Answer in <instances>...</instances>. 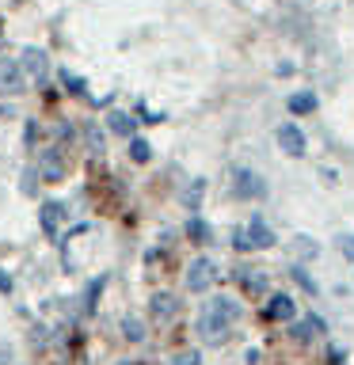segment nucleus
I'll return each mask as SVG.
<instances>
[{
    "instance_id": "f257e3e1",
    "label": "nucleus",
    "mask_w": 354,
    "mask_h": 365,
    "mask_svg": "<svg viewBox=\"0 0 354 365\" xmlns=\"http://www.w3.org/2000/svg\"><path fill=\"white\" fill-rule=\"evenodd\" d=\"M233 244H236L240 251H251V247L263 251V247H274V232H270V228H267V225H263L259 217H256L251 225L236 228V240H233Z\"/></svg>"
},
{
    "instance_id": "f03ea898",
    "label": "nucleus",
    "mask_w": 354,
    "mask_h": 365,
    "mask_svg": "<svg viewBox=\"0 0 354 365\" xmlns=\"http://www.w3.org/2000/svg\"><path fill=\"white\" fill-rule=\"evenodd\" d=\"M27 91V76L16 57H0V96H23Z\"/></svg>"
},
{
    "instance_id": "7ed1b4c3",
    "label": "nucleus",
    "mask_w": 354,
    "mask_h": 365,
    "mask_svg": "<svg viewBox=\"0 0 354 365\" xmlns=\"http://www.w3.org/2000/svg\"><path fill=\"white\" fill-rule=\"evenodd\" d=\"M217 282V267H213V259H191V267H187V289L191 293H206L210 285Z\"/></svg>"
},
{
    "instance_id": "20e7f679",
    "label": "nucleus",
    "mask_w": 354,
    "mask_h": 365,
    "mask_svg": "<svg viewBox=\"0 0 354 365\" xmlns=\"http://www.w3.org/2000/svg\"><path fill=\"white\" fill-rule=\"evenodd\" d=\"M236 198H244V202H251V198H267V182H263V175L259 171H251V168H240L236 171Z\"/></svg>"
},
{
    "instance_id": "39448f33",
    "label": "nucleus",
    "mask_w": 354,
    "mask_h": 365,
    "mask_svg": "<svg viewBox=\"0 0 354 365\" xmlns=\"http://www.w3.org/2000/svg\"><path fill=\"white\" fill-rule=\"evenodd\" d=\"M19 68H23V76H31V80H39V84H42L46 73H50V53L39 50V46H27V50H23Z\"/></svg>"
},
{
    "instance_id": "423d86ee",
    "label": "nucleus",
    "mask_w": 354,
    "mask_h": 365,
    "mask_svg": "<svg viewBox=\"0 0 354 365\" xmlns=\"http://www.w3.org/2000/svg\"><path fill=\"white\" fill-rule=\"evenodd\" d=\"M34 171H39V179H46V182H61L65 179V156H61V148H46V153L39 156V164H34Z\"/></svg>"
},
{
    "instance_id": "0eeeda50",
    "label": "nucleus",
    "mask_w": 354,
    "mask_h": 365,
    "mask_svg": "<svg viewBox=\"0 0 354 365\" xmlns=\"http://www.w3.org/2000/svg\"><path fill=\"white\" fill-rule=\"evenodd\" d=\"M228 327L233 324H225V319L213 316V312H202V319H198V335H202V342H210V346H221L228 339Z\"/></svg>"
},
{
    "instance_id": "6e6552de",
    "label": "nucleus",
    "mask_w": 354,
    "mask_h": 365,
    "mask_svg": "<svg viewBox=\"0 0 354 365\" xmlns=\"http://www.w3.org/2000/svg\"><path fill=\"white\" fill-rule=\"evenodd\" d=\"M61 221H65V205H61V202H42L39 225H42L46 240H57V236H61Z\"/></svg>"
},
{
    "instance_id": "1a4fd4ad",
    "label": "nucleus",
    "mask_w": 354,
    "mask_h": 365,
    "mask_svg": "<svg viewBox=\"0 0 354 365\" xmlns=\"http://www.w3.org/2000/svg\"><path fill=\"white\" fill-rule=\"evenodd\" d=\"M278 145H282V153H285V156H305V133L297 130L293 122L278 125Z\"/></svg>"
},
{
    "instance_id": "9d476101",
    "label": "nucleus",
    "mask_w": 354,
    "mask_h": 365,
    "mask_svg": "<svg viewBox=\"0 0 354 365\" xmlns=\"http://www.w3.org/2000/svg\"><path fill=\"white\" fill-rule=\"evenodd\" d=\"M267 316H270V319H282V324H293L297 301H293L290 293H274L270 301H267Z\"/></svg>"
},
{
    "instance_id": "9b49d317",
    "label": "nucleus",
    "mask_w": 354,
    "mask_h": 365,
    "mask_svg": "<svg viewBox=\"0 0 354 365\" xmlns=\"http://www.w3.org/2000/svg\"><path fill=\"white\" fill-rule=\"evenodd\" d=\"M324 331H328V324L320 316H313V312H308L305 319H293V339L297 342H313V339L324 335Z\"/></svg>"
},
{
    "instance_id": "f8f14e48",
    "label": "nucleus",
    "mask_w": 354,
    "mask_h": 365,
    "mask_svg": "<svg viewBox=\"0 0 354 365\" xmlns=\"http://www.w3.org/2000/svg\"><path fill=\"white\" fill-rule=\"evenodd\" d=\"M148 308H153V319H160V324H168V319H176L179 312V301L171 293H153V301H148Z\"/></svg>"
},
{
    "instance_id": "ddd939ff",
    "label": "nucleus",
    "mask_w": 354,
    "mask_h": 365,
    "mask_svg": "<svg viewBox=\"0 0 354 365\" xmlns=\"http://www.w3.org/2000/svg\"><path fill=\"white\" fill-rule=\"evenodd\" d=\"M206 312H213V316H221L225 324H236L240 316H244V308H240L233 297H213L210 304H206Z\"/></svg>"
},
{
    "instance_id": "4468645a",
    "label": "nucleus",
    "mask_w": 354,
    "mask_h": 365,
    "mask_svg": "<svg viewBox=\"0 0 354 365\" xmlns=\"http://www.w3.org/2000/svg\"><path fill=\"white\" fill-rule=\"evenodd\" d=\"M285 247H290L293 259H316L320 255V244H316V240H308V236H293Z\"/></svg>"
},
{
    "instance_id": "2eb2a0df",
    "label": "nucleus",
    "mask_w": 354,
    "mask_h": 365,
    "mask_svg": "<svg viewBox=\"0 0 354 365\" xmlns=\"http://www.w3.org/2000/svg\"><path fill=\"white\" fill-rule=\"evenodd\" d=\"M285 107H290V114H313L316 110V96L313 91H293V96L285 99Z\"/></svg>"
},
{
    "instance_id": "dca6fc26",
    "label": "nucleus",
    "mask_w": 354,
    "mask_h": 365,
    "mask_svg": "<svg viewBox=\"0 0 354 365\" xmlns=\"http://www.w3.org/2000/svg\"><path fill=\"white\" fill-rule=\"evenodd\" d=\"M107 125H111V133L126 137V141L133 137V118H130L126 110H111V114H107Z\"/></svg>"
},
{
    "instance_id": "f3484780",
    "label": "nucleus",
    "mask_w": 354,
    "mask_h": 365,
    "mask_svg": "<svg viewBox=\"0 0 354 365\" xmlns=\"http://www.w3.org/2000/svg\"><path fill=\"white\" fill-rule=\"evenodd\" d=\"M240 282H244V289L251 293V297H263V293H267V274H263V270H244V274H240Z\"/></svg>"
},
{
    "instance_id": "a211bd4d",
    "label": "nucleus",
    "mask_w": 354,
    "mask_h": 365,
    "mask_svg": "<svg viewBox=\"0 0 354 365\" xmlns=\"http://www.w3.org/2000/svg\"><path fill=\"white\" fill-rule=\"evenodd\" d=\"M84 141H88V153H103V148H107V137H103V130H99V125L96 122H88L84 125Z\"/></svg>"
},
{
    "instance_id": "6ab92c4d",
    "label": "nucleus",
    "mask_w": 354,
    "mask_h": 365,
    "mask_svg": "<svg viewBox=\"0 0 354 365\" xmlns=\"http://www.w3.org/2000/svg\"><path fill=\"white\" fill-rule=\"evenodd\" d=\"M122 339L126 342H141L145 339V324L137 316H122Z\"/></svg>"
},
{
    "instance_id": "aec40b11",
    "label": "nucleus",
    "mask_w": 354,
    "mask_h": 365,
    "mask_svg": "<svg viewBox=\"0 0 354 365\" xmlns=\"http://www.w3.org/2000/svg\"><path fill=\"white\" fill-rule=\"evenodd\" d=\"M187 236L194 240V244H210L213 232H210V225H206L202 217H191V221H187Z\"/></svg>"
},
{
    "instance_id": "412c9836",
    "label": "nucleus",
    "mask_w": 354,
    "mask_h": 365,
    "mask_svg": "<svg viewBox=\"0 0 354 365\" xmlns=\"http://www.w3.org/2000/svg\"><path fill=\"white\" fill-rule=\"evenodd\" d=\"M148 156H153V145H148L145 137H130V160L133 164H148Z\"/></svg>"
},
{
    "instance_id": "4be33fe9",
    "label": "nucleus",
    "mask_w": 354,
    "mask_h": 365,
    "mask_svg": "<svg viewBox=\"0 0 354 365\" xmlns=\"http://www.w3.org/2000/svg\"><path fill=\"white\" fill-rule=\"evenodd\" d=\"M202 190H206V182L202 179H194V187L183 194V202H187V210H198V202H202Z\"/></svg>"
},
{
    "instance_id": "5701e85b",
    "label": "nucleus",
    "mask_w": 354,
    "mask_h": 365,
    "mask_svg": "<svg viewBox=\"0 0 354 365\" xmlns=\"http://www.w3.org/2000/svg\"><path fill=\"white\" fill-rule=\"evenodd\" d=\"M290 274H293V282H297V285H301V289H305V293H316V289H320V285H316L313 278H308V274H305L301 267H293Z\"/></svg>"
},
{
    "instance_id": "b1692460",
    "label": "nucleus",
    "mask_w": 354,
    "mask_h": 365,
    "mask_svg": "<svg viewBox=\"0 0 354 365\" xmlns=\"http://www.w3.org/2000/svg\"><path fill=\"white\" fill-rule=\"evenodd\" d=\"M61 80H65V88L73 91V96H84V80H80V76H73V73H69V68L61 73Z\"/></svg>"
},
{
    "instance_id": "393cba45",
    "label": "nucleus",
    "mask_w": 354,
    "mask_h": 365,
    "mask_svg": "<svg viewBox=\"0 0 354 365\" xmlns=\"http://www.w3.org/2000/svg\"><path fill=\"white\" fill-rule=\"evenodd\" d=\"M171 365H202V358H198V350H183L171 358Z\"/></svg>"
},
{
    "instance_id": "a878e982",
    "label": "nucleus",
    "mask_w": 354,
    "mask_h": 365,
    "mask_svg": "<svg viewBox=\"0 0 354 365\" xmlns=\"http://www.w3.org/2000/svg\"><path fill=\"white\" fill-rule=\"evenodd\" d=\"M34 179H39V171H34V168H27V171H23V194H34Z\"/></svg>"
},
{
    "instance_id": "bb28decb",
    "label": "nucleus",
    "mask_w": 354,
    "mask_h": 365,
    "mask_svg": "<svg viewBox=\"0 0 354 365\" xmlns=\"http://www.w3.org/2000/svg\"><path fill=\"white\" fill-rule=\"evenodd\" d=\"M335 244H339V251H343L347 259H354V236H339Z\"/></svg>"
}]
</instances>
